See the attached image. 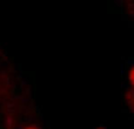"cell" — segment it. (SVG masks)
I'll use <instances>...</instances> for the list:
<instances>
[{"instance_id": "cell-2", "label": "cell", "mask_w": 134, "mask_h": 129, "mask_svg": "<svg viewBox=\"0 0 134 129\" xmlns=\"http://www.w3.org/2000/svg\"><path fill=\"white\" fill-rule=\"evenodd\" d=\"M24 129H39V128H35V127H27V128H24Z\"/></svg>"}, {"instance_id": "cell-1", "label": "cell", "mask_w": 134, "mask_h": 129, "mask_svg": "<svg viewBox=\"0 0 134 129\" xmlns=\"http://www.w3.org/2000/svg\"><path fill=\"white\" fill-rule=\"evenodd\" d=\"M130 80H131V82H132V85L134 86V67H133L132 71H131V74H130Z\"/></svg>"}]
</instances>
